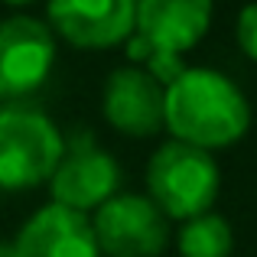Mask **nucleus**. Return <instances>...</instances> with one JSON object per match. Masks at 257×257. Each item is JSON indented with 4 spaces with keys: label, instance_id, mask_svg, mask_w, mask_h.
I'll return each instance as SVG.
<instances>
[{
    "label": "nucleus",
    "instance_id": "1",
    "mask_svg": "<svg viewBox=\"0 0 257 257\" xmlns=\"http://www.w3.org/2000/svg\"><path fill=\"white\" fill-rule=\"evenodd\" d=\"M163 127L173 140L199 150L231 147L251 127V104L241 88L215 69H186L166 88Z\"/></svg>",
    "mask_w": 257,
    "mask_h": 257
},
{
    "label": "nucleus",
    "instance_id": "2",
    "mask_svg": "<svg viewBox=\"0 0 257 257\" xmlns=\"http://www.w3.org/2000/svg\"><path fill=\"white\" fill-rule=\"evenodd\" d=\"M218 186L221 173L212 153L179 144V140H166L147 163L150 202L166 218L189 221L212 212L215 199H218Z\"/></svg>",
    "mask_w": 257,
    "mask_h": 257
},
{
    "label": "nucleus",
    "instance_id": "3",
    "mask_svg": "<svg viewBox=\"0 0 257 257\" xmlns=\"http://www.w3.org/2000/svg\"><path fill=\"white\" fill-rule=\"evenodd\" d=\"M65 140L59 127L33 107L0 111V189L23 192L52 179Z\"/></svg>",
    "mask_w": 257,
    "mask_h": 257
},
{
    "label": "nucleus",
    "instance_id": "4",
    "mask_svg": "<svg viewBox=\"0 0 257 257\" xmlns=\"http://www.w3.org/2000/svg\"><path fill=\"white\" fill-rule=\"evenodd\" d=\"M91 228L107 257H160L170 244V218L150 195L117 192L94 212Z\"/></svg>",
    "mask_w": 257,
    "mask_h": 257
},
{
    "label": "nucleus",
    "instance_id": "5",
    "mask_svg": "<svg viewBox=\"0 0 257 257\" xmlns=\"http://www.w3.org/2000/svg\"><path fill=\"white\" fill-rule=\"evenodd\" d=\"M117 186H120L117 160L107 150H101L88 131H78L65 144V153L49 179L52 202L82 215L98 212L107 199H114Z\"/></svg>",
    "mask_w": 257,
    "mask_h": 257
},
{
    "label": "nucleus",
    "instance_id": "6",
    "mask_svg": "<svg viewBox=\"0 0 257 257\" xmlns=\"http://www.w3.org/2000/svg\"><path fill=\"white\" fill-rule=\"evenodd\" d=\"M56 65V33L46 20L13 13L0 20V94L36 91Z\"/></svg>",
    "mask_w": 257,
    "mask_h": 257
},
{
    "label": "nucleus",
    "instance_id": "7",
    "mask_svg": "<svg viewBox=\"0 0 257 257\" xmlns=\"http://www.w3.org/2000/svg\"><path fill=\"white\" fill-rule=\"evenodd\" d=\"M49 30L78 49H111L137 30V0H49Z\"/></svg>",
    "mask_w": 257,
    "mask_h": 257
},
{
    "label": "nucleus",
    "instance_id": "8",
    "mask_svg": "<svg viewBox=\"0 0 257 257\" xmlns=\"http://www.w3.org/2000/svg\"><path fill=\"white\" fill-rule=\"evenodd\" d=\"M101 111L104 120L117 134L127 137H150L163 127V111H166V88L150 78L137 65L114 69L104 82L101 94Z\"/></svg>",
    "mask_w": 257,
    "mask_h": 257
},
{
    "label": "nucleus",
    "instance_id": "9",
    "mask_svg": "<svg viewBox=\"0 0 257 257\" xmlns=\"http://www.w3.org/2000/svg\"><path fill=\"white\" fill-rule=\"evenodd\" d=\"M17 257H101L91 218L65 205H43L13 241Z\"/></svg>",
    "mask_w": 257,
    "mask_h": 257
},
{
    "label": "nucleus",
    "instance_id": "10",
    "mask_svg": "<svg viewBox=\"0 0 257 257\" xmlns=\"http://www.w3.org/2000/svg\"><path fill=\"white\" fill-rule=\"evenodd\" d=\"M212 23V0H137V36L150 46L182 56Z\"/></svg>",
    "mask_w": 257,
    "mask_h": 257
},
{
    "label": "nucleus",
    "instance_id": "11",
    "mask_svg": "<svg viewBox=\"0 0 257 257\" xmlns=\"http://www.w3.org/2000/svg\"><path fill=\"white\" fill-rule=\"evenodd\" d=\"M182 257H228L234 247V234L221 215L205 212L199 218H189L176 234Z\"/></svg>",
    "mask_w": 257,
    "mask_h": 257
},
{
    "label": "nucleus",
    "instance_id": "12",
    "mask_svg": "<svg viewBox=\"0 0 257 257\" xmlns=\"http://www.w3.org/2000/svg\"><path fill=\"white\" fill-rule=\"evenodd\" d=\"M140 69H144L150 78H157L163 88H170L176 78L186 72V62H182V56H176V52H166V49H157V46H153L150 59H147Z\"/></svg>",
    "mask_w": 257,
    "mask_h": 257
},
{
    "label": "nucleus",
    "instance_id": "13",
    "mask_svg": "<svg viewBox=\"0 0 257 257\" xmlns=\"http://www.w3.org/2000/svg\"><path fill=\"white\" fill-rule=\"evenodd\" d=\"M238 46L257 62V4H247L238 13Z\"/></svg>",
    "mask_w": 257,
    "mask_h": 257
},
{
    "label": "nucleus",
    "instance_id": "14",
    "mask_svg": "<svg viewBox=\"0 0 257 257\" xmlns=\"http://www.w3.org/2000/svg\"><path fill=\"white\" fill-rule=\"evenodd\" d=\"M0 257H17V251H13V241H0Z\"/></svg>",
    "mask_w": 257,
    "mask_h": 257
},
{
    "label": "nucleus",
    "instance_id": "15",
    "mask_svg": "<svg viewBox=\"0 0 257 257\" xmlns=\"http://www.w3.org/2000/svg\"><path fill=\"white\" fill-rule=\"evenodd\" d=\"M7 7H26V4H33V0H4Z\"/></svg>",
    "mask_w": 257,
    "mask_h": 257
}]
</instances>
